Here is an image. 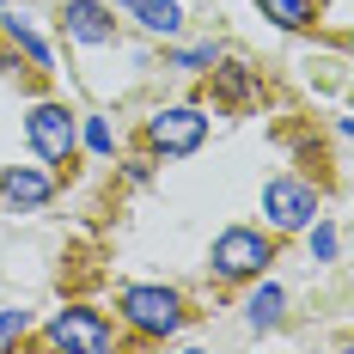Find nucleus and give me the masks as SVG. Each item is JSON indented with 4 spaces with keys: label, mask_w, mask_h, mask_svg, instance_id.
Listing matches in <instances>:
<instances>
[{
    "label": "nucleus",
    "mask_w": 354,
    "mask_h": 354,
    "mask_svg": "<svg viewBox=\"0 0 354 354\" xmlns=\"http://www.w3.org/2000/svg\"><path fill=\"white\" fill-rule=\"evenodd\" d=\"M122 318L135 324L141 336H171L177 318H183V299H177L171 287H122Z\"/></svg>",
    "instance_id": "nucleus-1"
},
{
    "label": "nucleus",
    "mask_w": 354,
    "mask_h": 354,
    "mask_svg": "<svg viewBox=\"0 0 354 354\" xmlns=\"http://www.w3.org/2000/svg\"><path fill=\"white\" fill-rule=\"evenodd\" d=\"M263 263H269V239L250 232V226H232V232L214 239V275H220V281H245Z\"/></svg>",
    "instance_id": "nucleus-2"
},
{
    "label": "nucleus",
    "mask_w": 354,
    "mask_h": 354,
    "mask_svg": "<svg viewBox=\"0 0 354 354\" xmlns=\"http://www.w3.org/2000/svg\"><path fill=\"white\" fill-rule=\"evenodd\" d=\"M25 135H31V147L49 159V165L73 159V147H80V129H73V110L68 104H37L31 116H25Z\"/></svg>",
    "instance_id": "nucleus-3"
},
{
    "label": "nucleus",
    "mask_w": 354,
    "mask_h": 354,
    "mask_svg": "<svg viewBox=\"0 0 354 354\" xmlns=\"http://www.w3.org/2000/svg\"><path fill=\"white\" fill-rule=\"evenodd\" d=\"M147 141L159 147V153H177V159H183V153H196V147L208 141V116H202L196 104L159 110V116L147 122Z\"/></svg>",
    "instance_id": "nucleus-4"
},
{
    "label": "nucleus",
    "mask_w": 354,
    "mask_h": 354,
    "mask_svg": "<svg viewBox=\"0 0 354 354\" xmlns=\"http://www.w3.org/2000/svg\"><path fill=\"white\" fill-rule=\"evenodd\" d=\"M43 342L49 348H80V354H104L110 342H116V330H110L98 312H86V306H73V312H62V318L43 330Z\"/></svg>",
    "instance_id": "nucleus-5"
},
{
    "label": "nucleus",
    "mask_w": 354,
    "mask_h": 354,
    "mask_svg": "<svg viewBox=\"0 0 354 354\" xmlns=\"http://www.w3.org/2000/svg\"><path fill=\"white\" fill-rule=\"evenodd\" d=\"M263 214H269L281 232H299V226H312V214H318V189L299 183V177H275V183L263 189Z\"/></svg>",
    "instance_id": "nucleus-6"
},
{
    "label": "nucleus",
    "mask_w": 354,
    "mask_h": 354,
    "mask_svg": "<svg viewBox=\"0 0 354 354\" xmlns=\"http://www.w3.org/2000/svg\"><path fill=\"white\" fill-rule=\"evenodd\" d=\"M62 25H68V37H80V43H110V37H116V25H110V12L98 0H68V6H62Z\"/></svg>",
    "instance_id": "nucleus-7"
},
{
    "label": "nucleus",
    "mask_w": 354,
    "mask_h": 354,
    "mask_svg": "<svg viewBox=\"0 0 354 354\" xmlns=\"http://www.w3.org/2000/svg\"><path fill=\"white\" fill-rule=\"evenodd\" d=\"M0 196L12 202V208H43L49 196H55V183L31 165H19V171H0Z\"/></svg>",
    "instance_id": "nucleus-8"
},
{
    "label": "nucleus",
    "mask_w": 354,
    "mask_h": 354,
    "mask_svg": "<svg viewBox=\"0 0 354 354\" xmlns=\"http://www.w3.org/2000/svg\"><path fill=\"white\" fill-rule=\"evenodd\" d=\"M122 6L141 19L147 31H165V37H171L177 25H183V6H177V0H122Z\"/></svg>",
    "instance_id": "nucleus-9"
},
{
    "label": "nucleus",
    "mask_w": 354,
    "mask_h": 354,
    "mask_svg": "<svg viewBox=\"0 0 354 354\" xmlns=\"http://www.w3.org/2000/svg\"><path fill=\"white\" fill-rule=\"evenodd\" d=\"M263 6V19H275L281 31H299V25H312V0H257Z\"/></svg>",
    "instance_id": "nucleus-10"
},
{
    "label": "nucleus",
    "mask_w": 354,
    "mask_h": 354,
    "mask_svg": "<svg viewBox=\"0 0 354 354\" xmlns=\"http://www.w3.org/2000/svg\"><path fill=\"white\" fill-rule=\"evenodd\" d=\"M245 318L257 324V330H269V324L281 318V287H257V293L245 299Z\"/></svg>",
    "instance_id": "nucleus-11"
},
{
    "label": "nucleus",
    "mask_w": 354,
    "mask_h": 354,
    "mask_svg": "<svg viewBox=\"0 0 354 354\" xmlns=\"http://www.w3.org/2000/svg\"><path fill=\"white\" fill-rule=\"evenodd\" d=\"M6 37H12V43H19V49H25V55H31L37 68H49V43H43V37H37L31 25H25V19H19V12H12V19H6Z\"/></svg>",
    "instance_id": "nucleus-12"
},
{
    "label": "nucleus",
    "mask_w": 354,
    "mask_h": 354,
    "mask_svg": "<svg viewBox=\"0 0 354 354\" xmlns=\"http://www.w3.org/2000/svg\"><path fill=\"white\" fill-rule=\"evenodd\" d=\"M336 245H342L336 226H318V232H312V257H318V263H336Z\"/></svg>",
    "instance_id": "nucleus-13"
},
{
    "label": "nucleus",
    "mask_w": 354,
    "mask_h": 354,
    "mask_svg": "<svg viewBox=\"0 0 354 354\" xmlns=\"http://www.w3.org/2000/svg\"><path fill=\"white\" fill-rule=\"evenodd\" d=\"M86 147H92V153H110V129H104V122H98V116L86 122Z\"/></svg>",
    "instance_id": "nucleus-14"
},
{
    "label": "nucleus",
    "mask_w": 354,
    "mask_h": 354,
    "mask_svg": "<svg viewBox=\"0 0 354 354\" xmlns=\"http://www.w3.org/2000/svg\"><path fill=\"white\" fill-rule=\"evenodd\" d=\"M19 330H25V312H0V342H6V336H19Z\"/></svg>",
    "instance_id": "nucleus-15"
},
{
    "label": "nucleus",
    "mask_w": 354,
    "mask_h": 354,
    "mask_svg": "<svg viewBox=\"0 0 354 354\" xmlns=\"http://www.w3.org/2000/svg\"><path fill=\"white\" fill-rule=\"evenodd\" d=\"M208 62H214V43H208V49H189V55H183L177 68H208Z\"/></svg>",
    "instance_id": "nucleus-16"
}]
</instances>
